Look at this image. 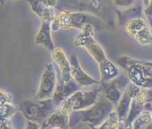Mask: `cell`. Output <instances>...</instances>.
<instances>
[{"label":"cell","mask_w":152,"mask_h":129,"mask_svg":"<svg viewBox=\"0 0 152 129\" xmlns=\"http://www.w3.org/2000/svg\"><path fill=\"white\" fill-rule=\"evenodd\" d=\"M40 124L36 123V122H34L31 121H28L27 122V125L25 129H40Z\"/></svg>","instance_id":"14"},{"label":"cell","mask_w":152,"mask_h":129,"mask_svg":"<svg viewBox=\"0 0 152 129\" xmlns=\"http://www.w3.org/2000/svg\"><path fill=\"white\" fill-rule=\"evenodd\" d=\"M51 22L42 21V24L35 36V43L43 45L50 51L54 50L55 47L51 36Z\"/></svg>","instance_id":"9"},{"label":"cell","mask_w":152,"mask_h":129,"mask_svg":"<svg viewBox=\"0 0 152 129\" xmlns=\"http://www.w3.org/2000/svg\"><path fill=\"white\" fill-rule=\"evenodd\" d=\"M51 56L53 61L59 67L61 80L66 82L70 81L72 79L71 75V63L70 60L66 57L64 51L61 47H56L51 51Z\"/></svg>","instance_id":"5"},{"label":"cell","mask_w":152,"mask_h":129,"mask_svg":"<svg viewBox=\"0 0 152 129\" xmlns=\"http://www.w3.org/2000/svg\"><path fill=\"white\" fill-rule=\"evenodd\" d=\"M40 125L41 128L44 129H68L69 128V115L62 113L58 109L49 116Z\"/></svg>","instance_id":"8"},{"label":"cell","mask_w":152,"mask_h":129,"mask_svg":"<svg viewBox=\"0 0 152 129\" xmlns=\"http://www.w3.org/2000/svg\"><path fill=\"white\" fill-rule=\"evenodd\" d=\"M58 109V107L54 104L52 99L26 100L20 105V110L24 117L28 121L40 125Z\"/></svg>","instance_id":"1"},{"label":"cell","mask_w":152,"mask_h":129,"mask_svg":"<svg viewBox=\"0 0 152 129\" xmlns=\"http://www.w3.org/2000/svg\"><path fill=\"white\" fill-rule=\"evenodd\" d=\"M40 129H42V128H41V127H40Z\"/></svg>","instance_id":"17"},{"label":"cell","mask_w":152,"mask_h":129,"mask_svg":"<svg viewBox=\"0 0 152 129\" xmlns=\"http://www.w3.org/2000/svg\"><path fill=\"white\" fill-rule=\"evenodd\" d=\"M71 63V75L76 83L80 86H88V85L95 84L98 82L90 78L87 75L81 67L79 61L76 55H72L70 58Z\"/></svg>","instance_id":"6"},{"label":"cell","mask_w":152,"mask_h":129,"mask_svg":"<svg viewBox=\"0 0 152 129\" xmlns=\"http://www.w3.org/2000/svg\"><path fill=\"white\" fill-rule=\"evenodd\" d=\"M107 108L108 106L106 105V103H101V104H96L94 106V107L91 108L90 110H87V112H82V115L80 116L75 114L74 112H71L69 115V119L82 117L81 119L79 120V121L83 119L84 121H89L91 123L94 124V122L99 121L101 118H103L105 114H106V112H107V111H106Z\"/></svg>","instance_id":"7"},{"label":"cell","mask_w":152,"mask_h":129,"mask_svg":"<svg viewBox=\"0 0 152 129\" xmlns=\"http://www.w3.org/2000/svg\"><path fill=\"white\" fill-rule=\"evenodd\" d=\"M4 2H5V0H0V3H1V4H4Z\"/></svg>","instance_id":"15"},{"label":"cell","mask_w":152,"mask_h":129,"mask_svg":"<svg viewBox=\"0 0 152 129\" xmlns=\"http://www.w3.org/2000/svg\"><path fill=\"white\" fill-rule=\"evenodd\" d=\"M42 129H44V128H41ZM53 129H61V128H53Z\"/></svg>","instance_id":"16"},{"label":"cell","mask_w":152,"mask_h":129,"mask_svg":"<svg viewBox=\"0 0 152 129\" xmlns=\"http://www.w3.org/2000/svg\"><path fill=\"white\" fill-rule=\"evenodd\" d=\"M12 97L10 93L0 88V107L6 103H11Z\"/></svg>","instance_id":"13"},{"label":"cell","mask_w":152,"mask_h":129,"mask_svg":"<svg viewBox=\"0 0 152 129\" xmlns=\"http://www.w3.org/2000/svg\"><path fill=\"white\" fill-rule=\"evenodd\" d=\"M101 72L102 75V81L107 82L108 80L114 78L118 74V71L115 66L107 59L100 63Z\"/></svg>","instance_id":"11"},{"label":"cell","mask_w":152,"mask_h":129,"mask_svg":"<svg viewBox=\"0 0 152 129\" xmlns=\"http://www.w3.org/2000/svg\"><path fill=\"white\" fill-rule=\"evenodd\" d=\"M17 111L15 106L11 104V103H6L0 107V120L7 119L10 116L13 115Z\"/></svg>","instance_id":"12"},{"label":"cell","mask_w":152,"mask_h":129,"mask_svg":"<svg viewBox=\"0 0 152 129\" xmlns=\"http://www.w3.org/2000/svg\"><path fill=\"white\" fill-rule=\"evenodd\" d=\"M57 81L55 66L53 63H47L42 74L41 80L35 99L38 100L52 99V96L56 89Z\"/></svg>","instance_id":"3"},{"label":"cell","mask_w":152,"mask_h":129,"mask_svg":"<svg viewBox=\"0 0 152 129\" xmlns=\"http://www.w3.org/2000/svg\"><path fill=\"white\" fill-rule=\"evenodd\" d=\"M77 89H78V84L73 79L68 82L64 81L61 79L58 80L56 89L52 96V100L58 107L63 101L76 92Z\"/></svg>","instance_id":"4"},{"label":"cell","mask_w":152,"mask_h":129,"mask_svg":"<svg viewBox=\"0 0 152 129\" xmlns=\"http://www.w3.org/2000/svg\"><path fill=\"white\" fill-rule=\"evenodd\" d=\"M97 93L95 91H76L63 101L58 106V110L66 115L91 105L95 102Z\"/></svg>","instance_id":"2"},{"label":"cell","mask_w":152,"mask_h":129,"mask_svg":"<svg viewBox=\"0 0 152 129\" xmlns=\"http://www.w3.org/2000/svg\"><path fill=\"white\" fill-rule=\"evenodd\" d=\"M31 6V9L42 21L53 22L55 19L53 8L47 7L42 0H28Z\"/></svg>","instance_id":"10"}]
</instances>
